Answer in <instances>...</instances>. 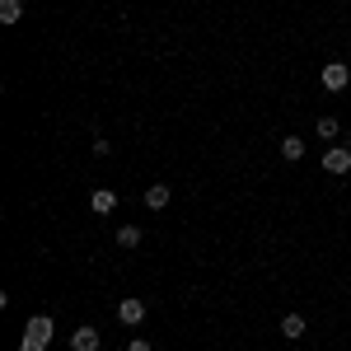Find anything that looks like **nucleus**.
Here are the masks:
<instances>
[{
    "label": "nucleus",
    "mask_w": 351,
    "mask_h": 351,
    "mask_svg": "<svg viewBox=\"0 0 351 351\" xmlns=\"http://www.w3.org/2000/svg\"><path fill=\"white\" fill-rule=\"evenodd\" d=\"M324 173H351V145H328L324 150Z\"/></svg>",
    "instance_id": "f257e3e1"
},
{
    "label": "nucleus",
    "mask_w": 351,
    "mask_h": 351,
    "mask_svg": "<svg viewBox=\"0 0 351 351\" xmlns=\"http://www.w3.org/2000/svg\"><path fill=\"white\" fill-rule=\"evenodd\" d=\"M319 80H324V89H328V94H342V89L351 84V71L342 66V61H328V66H324V75H319Z\"/></svg>",
    "instance_id": "f03ea898"
},
{
    "label": "nucleus",
    "mask_w": 351,
    "mask_h": 351,
    "mask_svg": "<svg viewBox=\"0 0 351 351\" xmlns=\"http://www.w3.org/2000/svg\"><path fill=\"white\" fill-rule=\"evenodd\" d=\"M99 342H104V332L94 324H80L75 332H71V351H99Z\"/></svg>",
    "instance_id": "7ed1b4c3"
},
{
    "label": "nucleus",
    "mask_w": 351,
    "mask_h": 351,
    "mask_svg": "<svg viewBox=\"0 0 351 351\" xmlns=\"http://www.w3.org/2000/svg\"><path fill=\"white\" fill-rule=\"evenodd\" d=\"M117 319H122L127 328H136L141 319H145V300H122V304H117Z\"/></svg>",
    "instance_id": "20e7f679"
},
{
    "label": "nucleus",
    "mask_w": 351,
    "mask_h": 351,
    "mask_svg": "<svg viewBox=\"0 0 351 351\" xmlns=\"http://www.w3.org/2000/svg\"><path fill=\"white\" fill-rule=\"evenodd\" d=\"M89 206H94V216H108V211H117V192H112V188H99L94 197H89Z\"/></svg>",
    "instance_id": "39448f33"
},
{
    "label": "nucleus",
    "mask_w": 351,
    "mask_h": 351,
    "mask_svg": "<svg viewBox=\"0 0 351 351\" xmlns=\"http://www.w3.org/2000/svg\"><path fill=\"white\" fill-rule=\"evenodd\" d=\"M169 197H173L169 183H150V188H145V206H150V211H164V206H169Z\"/></svg>",
    "instance_id": "423d86ee"
},
{
    "label": "nucleus",
    "mask_w": 351,
    "mask_h": 351,
    "mask_svg": "<svg viewBox=\"0 0 351 351\" xmlns=\"http://www.w3.org/2000/svg\"><path fill=\"white\" fill-rule=\"evenodd\" d=\"M52 319H47V314H33V319H28V337H38V342H52Z\"/></svg>",
    "instance_id": "0eeeda50"
},
{
    "label": "nucleus",
    "mask_w": 351,
    "mask_h": 351,
    "mask_svg": "<svg viewBox=\"0 0 351 351\" xmlns=\"http://www.w3.org/2000/svg\"><path fill=\"white\" fill-rule=\"evenodd\" d=\"M24 19V0H0V24H19Z\"/></svg>",
    "instance_id": "6e6552de"
},
{
    "label": "nucleus",
    "mask_w": 351,
    "mask_h": 351,
    "mask_svg": "<svg viewBox=\"0 0 351 351\" xmlns=\"http://www.w3.org/2000/svg\"><path fill=\"white\" fill-rule=\"evenodd\" d=\"M281 160H304V141H300V136H286V141H281Z\"/></svg>",
    "instance_id": "1a4fd4ad"
},
{
    "label": "nucleus",
    "mask_w": 351,
    "mask_h": 351,
    "mask_svg": "<svg viewBox=\"0 0 351 351\" xmlns=\"http://www.w3.org/2000/svg\"><path fill=\"white\" fill-rule=\"evenodd\" d=\"M117 248H141V225H122L117 230Z\"/></svg>",
    "instance_id": "9d476101"
},
{
    "label": "nucleus",
    "mask_w": 351,
    "mask_h": 351,
    "mask_svg": "<svg viewBox=\"0 0 351 351\" xmlns=\"http://www.w3.org/2000/svg\"><path fill=\"white\" fill-rule=\"evenodd\" d=\"M281 332H286L291 342H300V337H304V319H300V314H286V319H281Z\"/></svg>",
    "instance_id": "9b49d317"
},
{
    "label": "nucleus",
    "mask_w": 351,
    "mask_h": 351,
    "mask_svg": "<svg viewBox=\"0 0 351 351\" xmlns=\"http://www.w3.org/2000/svg\"><path fill=\"white\" fill-rule=\"evenodd\" d=\"M314 132L324 136V141H332V136L342 132V127H337V117H319V127H314Z\"/></svg>",
    "instance_id": "f8f14e48"
},
{
    "label": "nucleus",
    "mask_w": 351,
    "mask_h": 351,
    "mask_svg": "<svg viewBox=\"0 0 351 351\" xmlns=\"http://www.w3.org/2000/svg\"><path fill=\"white\" fill-rule=\"evenodd\" d=\"M19 351H47V342H38V337H28V332H24V342H19Z\"/></svg>",
    "instance_id": "ddd939ff"
},
{
    "label": "nucleus",
    "mask_w": 351,
    "mask_h": 351,
    "mask_svg": "<svg viewBox=\"0 0 351 351\" xmlns=\"http://www.w3.org/2000/svg\"><path fill=\"white\" fill-rule=\"evenodd\" d=\"M127 351H150V342H145V337H132V342H127Z\"/></svg>",
    "instance_id": "4468645a"
}]
</instances>
